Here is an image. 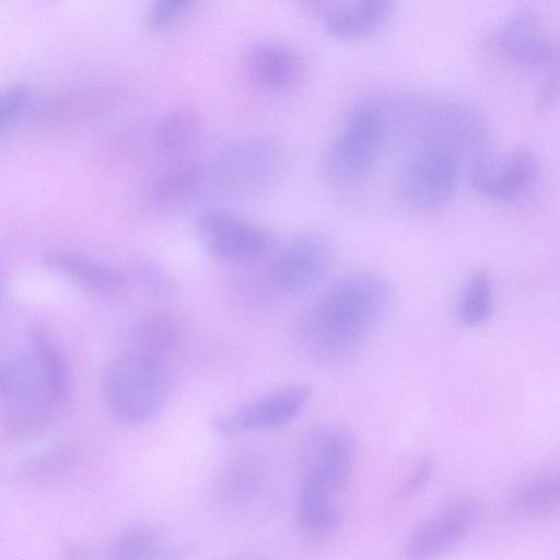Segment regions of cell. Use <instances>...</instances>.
<instances>
[{
	"mask_svg": "<svg viewBox=\"0 0 560 560\" xmlns=\"http://www.w3.org/2000/svg\"><path fill=\"white\" fill-rule=\"evenodd\" d=\"M390 303L388 283L373 272H355L331 284L306 315L312 351L327 361L355 353L380 325Z\"/></svg>",
	"mask_w": 560,
	"mask_h": 560,
	"instance_id": "1",
	"label": "cell"
},
{
	"mask_svg": "<svg viewBox=\"0 0 560 560\" xmlns=\"http://www.w3.org/2000/svg\"><path fill=\"white\" fill-rule=\"evenodd\" d=\"M353 459V439L342 427L323 425L305 436L298 500V514L304 527L326 532L339 523V498L349 480Z\"/></svg>",
	"mask_w": 560,
	"mask_h": 560,
	"instance_id": "2",
	"label": "cell"
},
{
	"mask_svg": "<svg viewBox=\"0 0 560 560\" xmlns=\"http://www.w3.org/2000/svg\"><path fill=\"white\" fill-rule=\"evenodd\" d=\"M68 364L39 330L0 347V396L7 407H38L57 411L71 397Z\"/></svg>",
	"mask_w": 560,
	"mask_h": 560,
	"instance_id": "3",
	"label": "cell"
},
{
	"mask_svg": "<svg viewBox=\"0 0 560 560\" xmlns=\"http://www.w3.org/2000/svg\"><path fill=\"white\" fill-rule=\"evenodd\" d=\"M101 389L109 415L124 424H139L156 416L168 396V378L160 360L130 351L104 368Z\"/></svg>",
	"mask_w": 560,
	"mask_h": 560,
	"instance_id": "4",
	"label": "cell"
},
{
	"mask_svg": "<svg viewBox=\"0 0 560 560\" xmlns=\"http://www.w3.org/2000/svg\"><path fill=\"white\" fill-rule=\"evenodd\" d=\"M462 156L452 148L420 139L397 179V194L405 208L431 213L443 208L456 189Z\"/></svg>",
	"mask_w": 560,
	"mask_h": 560,
	"instance_id": "5",
	"label": "cell"
},
{
	"mask_svg": "<svg viewBox=\"0 0 560 560\" xmlns=\"http://www.w3.org/2000/svg\"><path fill=\"white\" fill-rule=\"evenodd\" d=\"M384 138L382 112L371 104L355 105L349 110L341 133L327 151V172L337 180L358 179L375 162Z\"/></svg>",
	"mask_w": 560,
	"mask_h": 560,
	"instance_id": "6",
	"label": "cell"
},
{
	"mask_svg": "<svg viewBox=\"0 0 560 560\" xmlns=\"http://www.w3.org/2000/svg\"><path fill=\"white\" fill-rule=\"evenodd\" d=\"M537 175V159L524 147L500 152L483 151L474 158L469 170L474 189L498 201L518 198L532 187Z\"/></svg>",
	"mask_w": 560,
	"mask_h": 560,
	"instance_id": "7",
	"label": "cell"
},
{
	"mask_svg": "<svg viewBox=\"0 0 560 560\" xmlns=\"http://www.w3.org/2000/svg\"><path fill=\"white\" fill-rule=\"evenodd\" d=\"M280 171V155L268 141L241 139L226 147L218 160L217 173L229 190L252 195L268 189Z\"/></svg>",
	"mask_w": 560,
	"mask_h": 560,
	"instance_id": "8",
	"label": "cell"
},
{
	"mask_svg": "<svg viewBox=\"0 0 560 560\" xmlns=\"http://www.w3.org/2000/svg\"><path fill=\"white\" fill-rule=\"evenodd\" d=\"M495 44L513 62L556 69L558 46L541 16L529 8L512 13L498 28Z\"/></svg>",
	"mask_w": 560,
	"mask_h": 560,
	"instance_id": "9",
	"label": "cell"
},
{
	"mask_svg": "<svg viewBox=\"0 0 560 560\" xmlns=\"http://www.w3.org/2000/svg\"><path fill=\"white\" fill-rule=\"evenodd\" d=\"M198 231L210 253L228 261H252L271 247V236L266 230L223 211L205 212L198 221Z\"/></svg>",
	"mask_w": 560,
	"mask_h": 560,
	"instance_id": "10",
	"label": "cell"
},
{
	"mask_svg": "<svg viewBox=\"0 0 560 560\" xmlns=\"http://www.w3.org/2000/svg\"><path fill=\"white\" fill-rule=\"evenodd\" d=\"M332 253L328 242L314 233L289 241L276 255L270 268L273 283L282 291L298 293L320 282L328 272Z\"/></svg>",
	"mask_w": 560,
	"mask_h": 560,
	"instance_id": "11",
	"label": "cell"
},
{
	"mask_svg": "<svg viewBox=\"0 0 560 560\" xmlns=\"http://www.w3.org/2000/svg\"><path fill=\"white\" fill-rule=\"evenodd\" d=\"M480 506L470 500L454 502L421 523L409 536L407 560H434L459 544L477 524Z\"/></svg>",
	"mask_w": 560,
	"mask_h": 560,
	"instance_id": "12",
	"label": "cell"
},
{
	"mask_svg": "<svg viewBox=\"0 0 560 560\" xmlns=\"http://www.w3.org/2000/svg\"><path fill=\"white\" fill-rule=\"evenodd\" d=\"M306 385H291L252 400L214 421L224 433L271 430L292 421L311 396Z\"/></svg>",
	"mask_w": 560,
	"mask_h": 560,
	"instance_id": "13",
	"label": "cell"
},
{
	"mask_svg": "<svg viewBox=\"0 0 560 560\" xmlns=\"http://www.w3.org/2000/svg\"><path fill=\"white\" fill-rule=\"evenodd\" d=\"M420 139L435 141L455 150L460 156L480 154L486 136V121L474 107L445 102L434 105L420 122Z\"/></svg>",
	"mask_w": 560,
	"mask_h": 560,
	"instance_id": "14",
	"label": "cell"
},
{
	"mask_svg": "<svg viewBox=\"0 0 560 560\" xmlns=\"http://www.w3.org/2000/svg\"><path fill=\"white\" fill-rule=\"evenodd\" d=\"M395 3L384 0H362L324 3L322 12L329 34L355 40L372 35L389 19Z\"/></svg>",
	"mask_w": 560,
	"mask_h": 560,
	"instance_id": "15",
	"label": "cell"
},
{
	"mask_svg": "<svg viewBox=\"0 0 560 560\" xmlns=\"http://www.w3.org/2000/svg\"><path fill=\"white\" fill-rule=\"evenodd\" d=\"M247 69L259 86L270 91H282L300 81L304 71V60L302 55L290 46L264 43L250 50Z\"/></svg>",
	"mask_w": 560,
	"mask_h": 560,
	"instance_id": "16",
	"label": "cell"
},
{
	"mask_svg": "<svg viewBox=\"0 0 560 560\" xmlns=\"http://www.w3.org/2000/svg\"><path fill=\"white\" fill-rule=\"evenodd\" d=\"M45 264L94 293H114L124 283V277L118 269L81 254L50 253L46 256Z\"/></svg>",
	"mask_w": 560,
	"mask_h": 560,
	"instance_id": "17",
	"label": "cell"
},
{
	"mask_svg": "<svg viewBox=\"0 0 560 560\" xmlns=\"http://www.w3.org/2000/svg\"><path fill=\"white\" fill-rule=\"evenodd\" d=\"M201 120L191 109L168 114L159 125L155 140L158 149L172 163L194 160L191 154L199 145Z\"/></svg>",
	"mask_w": 560,
	"mask_h": 560,
	"instance_id": "18",
	"label": "cell"
},
{
	"mask_svg": "<svg viewBox=\"0 0 560 560\" xmlns=\"http://www.w3.org/2000/svg\"><path fill=\"white\" fill-rule=\"evenodd\" d=\"M201 180V166L196 160L172 163L153 184V201L165 209L182 207L195 196Z\"/></svg>",
	"mask_w": 560,
	"mask_h": 560,
	"instance_id": "19",
	"label": "cell"
},
{
	"mask_svg": "<svg viewBox=\"0 0 560 560\" xmlns=\"http://www.w3.org/2000/svg\"><path fill=\"white\" fill-rule=\"evenodd\" d=\"M559 479L552 474L535 476L522 483L511 497V506L523 516H546L559 505Z\"/></svg>",
	"mask_w": 560,
	"mask_h": 560,
	"instance_id": "20",
	"label": "cell"
},
{
	"mask_svg": "<svg viewBox=\"0 0 560 560\" xmlns=\"http://www.w3.org/2000/svg\"><path fill=\"white\" fill-rule=\"evenodd\" d=\"M494 306L493 287L485 270L475 271L466 281L457 304L460 323L476 327L487 322Z\"/></svg>",
	"mask_w": 560,
	"mask_h": 560,
	"instance_id": "21",
	"label": "cell"
},
{
	"mask_svg": "<svg viewBox=\"0 0 560 560\" xmlns=\"http://www.w3.org/2000/svg\"><path fill=\"white\" fill-rule=\"evenodd\" d=\"M177 323L166 315H153L144 318L136 329L137 349L132 350L154 359L158 353L176 346L179 338Z\"/></svg>",
	"mask_w": 560,
	"mask_h": 560,
	"instance_id": "22",
	"label": "cell"
},
{
	"mask_svg": "<svg viewBox=\"0 0 560 560\" xmlns=\"http://www.w3.org/2000/svg\"><path fill=\"white\" fill-rule=\"evenodd\" d=\"M161 542L159 533L150 526L127 528L115 540L109 560H156Z\"/></svg>",
	"mask_w": 560,
	"mask_h": 560,
	"instance_id": "23",
	"label": "cell"
},
{
	"mask_svg": "<svg viewBox=\"0 0 560 560\" xmlns=\"http://www.w3.org/2000/svg\"><path fill=\"white\" fill-rule=\"evenodd\" d=\"M55 412L37 407H7L1 420L3 434L13 441H26L43 434Z\"/></svg>",
	"mask_w": 560,
	"mask_h": 560,
	"instance_id": "24",
	"label": "cell"
},
{
	"mask_svg": "<svg viewBox=\"0 0 560 560\" xmlns=\"http://www.w3.org/2000/svg\"><path fill=\"white\" fill-rule=\"evenodd\" d=\"M196 4L195 0H159L152 3L148 11V25L152 28H161L172 24Z\"/></svg>",
	"mask_w": 560,
	"mask_h": 560,
	"instance_id": "25",
	"label": "cell"
},
{
	"mask_svg": "<svg viewBox=\"0 0 560 560\" xmlns=\"http://www.w3.org/2000/svg\"><path fill=\"white\" fill-rule=\"evenodd\" d=\"M30 94L31 88L26 83H15L0 91V130L23 109Z\"/></svg>",
	"mask_w": 560,
	"mask_h": 560,
	"instance_id": "26",
	"label": "cell"
},
{
	"mask_svg": "<svg viewBox=\"0 0 560 560\" xmlns=\"http://www.w3.org/2000/svg\"><path fill=\"white\" fill-rule=\"evenodd\" d=\"M141 278L147 287L159 293H168L173 291L174 282L171 276L154 266L144 267L141 271Z\"/></svg>",
	"mask_w": 560,
	"mask_h": 560,
	"instance_id": "27",
	"label": "cell"
},
{
	"mask_svg": "<svg viewBox=\"0 0 560 560\" xmlns=\"http://www.w3.org/2000/svg\"><path fill=\"white\" fill-rule=\"evenodd\" d=\"M432 472V463L430 458L421 460L415 468L412 475L406 480L400 490L404 497L418 492L429 480Z\"/></svg>",
	"mask_w": 560,
	"mask_h": 560,
	"instance_id": "28",
	"label": "cell"
},
{
	"mask_svg": "<svg viewBox=\"0 0 560 560\" xmlns=\"http://www.w3.org/2000/svg\"><path fill=\"white\" fill-rule=\"evenodd\" d=\"M65 551H66L65 552L66 560H85L86 559L85 549H83L82 547H80L78 545H70L66 548Z\"/></svg>",
	"mask_w": 560,
	"mask_h": 560,
	"instance_id": "29",
	"label": "cell"
}]
</instances>
